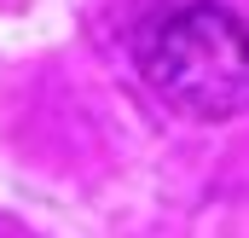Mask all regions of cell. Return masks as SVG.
<instances>
[{
    "label": "cell",
    "instance_id": "6da1fadb",
    "mask_svg": "<svg viewBox=\"0 0 249 238\" xmlns=\"http://www.w3.org/2000/svg\"><path fill=\"white\" fill-rule=\"evenodd\" d=\"M139 76L180 117H232L249 99V23L214 0L162 12L139 35Z\"/></svg>",
    "mask_w": 249,
    "mask_h": 238
}]
</instances>
